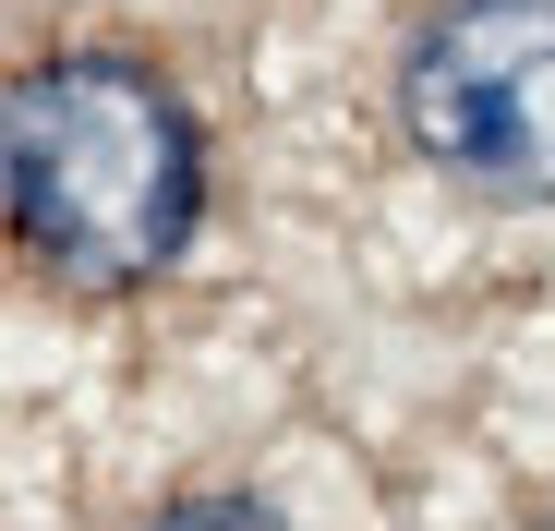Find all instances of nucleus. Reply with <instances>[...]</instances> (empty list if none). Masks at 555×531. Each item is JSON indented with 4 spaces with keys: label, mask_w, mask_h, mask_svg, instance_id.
<instances>
[{
    "label": "nucleus",
    "mask_w": 555,
    "mask_h": 531,
    "mask_svg": "<svg viewBox=\"0 0 555 531\" xmlns=\"http://www.w3.org/2000/svg\"><path fill=\"white\" fill-rule=\"evenodd\" d=\"M206 218V145L145 61L73 49L13 85V230L61 290H145Z\"/></svg>",
    "instance_id": "1"
},
{
    "label": "nucleus",
    "mask_w": 555,
    "mask_h": 531,
    "mask_svg": "<svg viewBox=\"0 0 555 531\" xmlns=\"http://www.w3.org/2000/svg\"><path fill=\"white\" fill-rule=\"evenodd\" d=\"M411 145L483 206L555 194V0H447L399 49Z\"/></svg>",
    "instance_id": "2"
},
{
    "label": "nucleus",
    "mask_w": 555,
    "mask_h": 531,
    "mask_svg": "<svg viewBox=\"0 0 555 531\" xmlns=\"http://www.w3.org/2000/svg\"><path fill=\"white\" fill-rule=\"evenodd\" d=\"M157 531H291L278 507H254V495H194V507H169Z\"/></svg>",
    "instance_id": "3"
}]
</instances>
